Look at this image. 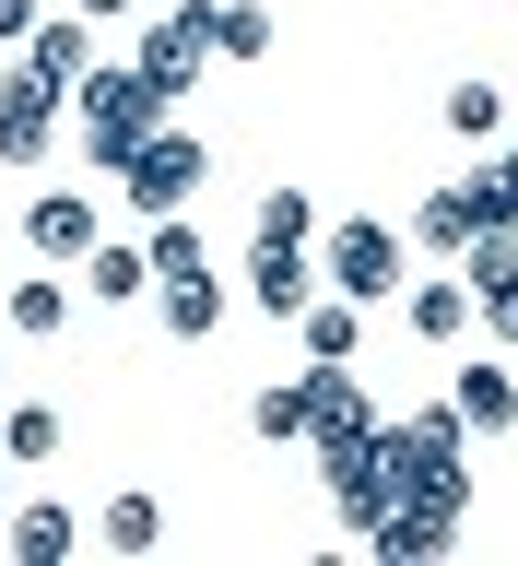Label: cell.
I'll return each mask as SVG.
<instances>
[{
	"mask_svg": "<svg viewBox=\"0 0 518 566\" xmlns=\"http://www.w3.org/2000/svg\"><path fill=\"white\" fill-rule=\"evenodd\" d=\"M201 177H212V142H201V130H177V118H166V130L141 142L130 166L106 177V189H118L130 212H189V201H201Z\"/></svg>",
	"mask_w": 518,
	"mask_h": 566,
	"instance_id": "2",
	"label": "cell"
},
{
	"mask_svg": "<svg viewBox=\"0 0 518 566\" xmlns=\"http://www.w3.org/2000/svg\"><path fill=\"white\" fill-rule=\"evenodd\" d=\"M448 543H459V520L448 507H413V495H401L389 520H366V555L378 566H424V555H448Z\"/></svg>",
	"mask_w": 518,
	"mask_h": 566,
	"instance_id": "12",
	"label": "cell"
},
{
	"mask_svg": "<svg viewBox=\"0 0 518 566\" xmlns=\"http://www.w3.org/2000/svg\"><path fill=\"white\" fill-rule=\"evenodd\" d=\"M71 12H95V24H130V12H141V0H71Z\"/></svg>",
	"mask_w": 518,
	"mask_h": 566,
	"instance_id": "29",
	"label": "cell"
},
{
	"mask_svg": "<svg viewBox=\"0 0 518 566\" xmlns=\"http://www.w3.org/2000/svg\"><path fill=\"white\" fill-rule=\"evenodd\" d=\"M318 283H330V272H318V248H260V237H247V307H260V318L295 331Z\"/></svg>",
	"mask_w": 518,
	"mask_h": 566,
	"instance_id": "8",
	"label": "cell"
},
{
	"mask_svg": "<svg viewBox=\"0 0 518 566\" xmlns=\"http://www.w3.org/2000/svg\"><path fill=\"white\" fill-rule=\"evenodd\" d=\"M166 118H177V95L141 60H95L83 83H71V142H83V166H95V177H118Z\"/></svg>",
	"mask_w": 518,
	"mask_h": 566,
	"instance_id": "1",
	"label": "cell"
},
{
	"mask_svg": "<svg viewBox=\"0 0 518 566\" xmlns=\"http://www.w3.org/2000/svg\"><path fill=\"white\" fill-rule=\"evenodd\" d=\"M154 283H177V272H212V248H201V224H189V212H154Z\"/></svg>",
	"mask_w": 518,
	"mask_h": 566,
	"instance_id": "26",
	"label": "cell"
},
{
	"mask_svg": "<svg viewBox=\"0 0 518 566\" xmlns=\"http://www.w3.org/2000/svg\"><path fill=\"white\" fill-rule=\"evenodd\" d=\"M224 307H236V295H224L212 272H177V283H154V318H166V343H212V331H224Z\"/></svg>",
	"mask_w": 518,
	"mask_h": 566,
	"instance_id": "14",
	"label": "cell"
},
{
	"mask_svg": "<svg viewBox=\"0 0 518 566\" xmlns=\"http://www.w3.org/2000/svg\"><path fill=\"white\" fill-rule=\"evenodd\" d=\"M436 118H448V142H472V154H484V142H507V95H495V83H448V106H436Z\"/></svg>",
	"mask_w": 518,
	"mask_h": 566,
	"instance_id": "22",
	"label": "cell"
},
{
	"mask_svg": "<svg viewBox=\"0 0 518 566\" xmlns=\"http://www.w3.org/2000/svg\"><path fill=\"white\" fill-rule=\"evenodd\" d=\"M401 237H413V248H436V260H459V248L484 237V201H472V177H459V189H424Z\"/></svg>",
	"mask_w": 518,
	"mask_h": 566,
	"instance_id": "15",
	"label": "cell"
},
{
	"mask_svg": "<svg viewBox=\"0 0 518 566\" xmlns=\"http://www.w3.org/2000/svg\"><path fill=\"white\" fill-rule=\"evenodd\" d=\"M0 449L24 460V472H47V460L71 449V424H60V401H0Z\"/></svg>",
	"mask_w": 518,
	"mask_h": 566,
	"instance_id": "17",
	"label": "cell"
},
{
	"mask_svg": "<svg viewBox=\"0 0 518 566\" xmlns=\"http://www.w3.org/2000/svg\"><path fill=\"white\" fill-rule=\"evenodd\" d=\"M472 201H484V224H518V130L484 142V166H472Z\"/></svg>",
	"mask_w": 518,
	"mask_h": 566,
	"instance_id": "24",
	"label": "cell"
},
{
	"mask_svg": "<svg viewBox=\"0 0 518 566\" xmlns=\"http://www.w3.org/2000/svg\"><path fill=\"white\" fill-rule=\"evenodd\" d=\"M472 318H484V295H472V272H436V283H401V331H413L424 354L472 343Z\"/></svg>",
	"mask_w": 518,
	"mask_h": 566,
	"instance_id": "9",
	"label": "cell"
},
{
	"mask_svg": "<svg viewBox=\"0 0 518 566\" xmlns=\"http://www.w3.org/2000/svg\"><path fill=\"white\" fill-rule=\"evenodd\" d=\"M378 401H366V378H353V366H307V449L330 460V449H366V437H378Z\"/></svg>",
	"mask_w": 518,
	"mask_h": 566,
	"instance_id": "7",
	"label": "cell"
},
{
	"mask_svg": "<svg viewBox=\"0 0 518 566\" xmlns=\"http://www.w3.org/2000/svg\"><path fill=\"white\" fill-rule=\"evenodd\" d=\"M95 531H106V555H154V543H166V507H154L141 484H118V495L95 507Z\"/></svg>",
	"mask_w": 518,
	"mask_h": 566,
	"instance_id": "19",
	"label": "cell"
},
{
	"mask_svg": "<svg viewBox=\"0 0 518 566\" xmlns=\"http://www.w3.org/2000/svg\"><path fill=\"white\" fill-rule=\"evenodd\" d=\"M83 295H95V307H141V295H154V248H106L95 237V260H83Z\"/></svg>",
	"mask_w": 518,
	"mask_h": 566,
	"instance_id": "16",
	"label": "cell"
},
{
	"mask_svg": "<svg viewBox=\"0 0 518 566\" xmlns=\"http://www.w3.org/2000/svg\"><path fill=\"white\" fill-rule=\"evenodd\" d=\"M95 237H106V201H95V189H35V201H24V248L47 260V272H83Z\"/></svg>",
	"mask_w": 518,
	"mask_h": 566,
	"instance_id": "5",
	"label": "cell"
},
{
	"mask_svg": "<svg viewBox=\"0 0 518 566\" xmlns=\"http://www.w3.org/2000/svg\"><path fill=\"white\" fill-rule=\"evenodd\" d=\"M295 343H307V366H353V343H366V295L318 283V295H307V318H295Z\"/></svg>",
	"mask_w": 518,
	"mask_h": 566,
	"instance_id": "13",
	"label": "cell"
},
{
	"mask_svg": "<svg viewBox=\"0 0 518 566\" xmlns=\"http://www.w3.org/2000/svg\"><path fill=\"white\" fill-rule=\"evenodd\" d=\"M272 48H283V24H272V12H260V0H224V12H212V60H272Z\"/></svg>",
	"mask_w": 518,
	"mask_h": 566,
	"instance_id": "21",
	"label": "cell"
},
{
	"mask_svg": "<svg viewBox=\"0 0 518 566\" xmlns=\"http://www.w3.org/2000/svg\"><path fill=\"white\" fill-rule=\"evenodd\" d=\"M0 401H12V354H0Z\"/></svg>",
	"mask_w": 518,
	"mask_h": 566,
	"instance_id": "31",
	"label": "cell"
},
{
	"mask_svg": "<svg viewBox=\"0 0 518 566\" xmlns=\"http://www.w3.org/2000/svg\"><path fill=\"white\" fill-rule=\"evenodd\" d=\"M60 118H71V83H47L35 60H12V83H0V166L24 177L60 154Z\"/></svg>",
	"mask_w": 518,
	"mask_h": 566,
	"instance_id": "4",
	"label": "cell"
},
{
	"mask_svg": "<svg viewBox=\"0 0 518 566\" xmlns=\"http://www.w3.org/2000/svg\"><path fill=\"white\" fill-rule=\"evenodd\" d=\"M260 248H318V201L307 189H260V224H247Z\"/></svg>",
	"mask_w": 518,
	"mask_h": 566,
	"instance_id": "23",
	"label": "cell"
},
{
	"mask_svg": "<svg viewBox=\"0 0 518 566\" xmlns=\"http://www.w3.org/2000/svg\"><path fill=\"white\" fill-rule=\"evenodd\" d=\"M318 272L342 283V295H366V307H389V295H401V272H413V237H401V224H378V212H353V224H330V237H318Z\"/></svg>",
	"mask_w": 518,
	"mask_h": 566,
	"instance_id": "3",
	"label": "cell"
},
{
	"mask_svg": "<svg viewBox=\"0 0 518 566\" xmlns=\"http://www.w3.org/2000/svg\"><path fill=\"white\" fill-rule=\"evenodd\" d=\"M71 543H83V520H71L60 495H35V507H12V555H24V566H60Z\"/></svg>",
	"mask_w": 518,
	"mask_h": 566,
	"instance_id": "20",
	"label": "cell"
},
{
	"mask_svg": "<svg viewBox=\"0 0 518 566\" xmlns=\"http://www.w3.org/2000/svg\"><path fill=\"white\" fill-rule=\"evenodd\" d=\"M35 24H47V12H35V0H0V48H24Z\"/></svg>",
	"mask_w": 518,
	"mask_h": 566,
	"instance_id": "28",
	"label": "cell"
},
{
	"mask_svg": "<svg viewBox=\"0 0 518 566\" xmlns=\"http://www.w3.org/2000/svg\"><path fill=\"white\" fill-rule=\"evenodd\" d=\"M71 331V283H12V343H60Z\"/></svg>",
	"mask_w": 518,
	"mask_h": 566,
	"instance_id": "25",
	"label": "cell"
},
{
	"mask_svg": "<svg viewBox=\"0 0 518 566\" xmlns=\"http://www.w3.org/2000/svg\"><path fill=\"white\" fill-rule=\"evenodd\" d=\"M212 12H224V0H177L166 24H141V48H130V60L154 71L166 95H201V60H212Z\"/></svg>",
	"mask_w": 518,
	"mask_h": 566,
	"instance_id": "6",
	"label": "cell"
},
{
	"mask_svg": "<svg viewBox=\"0 0 518 566\" xmlns=\"http://www.w3.org/2000/svg\"><path fill=\"white\" fill-rule=\"evenodd\" d=\"M484 331H495V343L518 354V283H495V295H484Z\"/></svg>",
	"mask_w": 518,
	"mask_h": 566,
	"instance_id": "27",
	"label": "cell"
},
{
	"mask_svg": "<svg viewBox=\"0 0 518 566\" xmlns=\"http://www.w3.org/2000/svg\"><path fill=\"white\" fill-rule=\"evenodd\" d=\"M12 472H24V460H12V449H0V507H12Z\"/></svg>",
	"mask_w": 518,
	"mask_h": 566,
	"instance_id": "30",
	"label": "cell"
},
{
	"mask_svg": "<svg viewBox=\"0 0 518 566\" xmlns=\"http://www.w3.org/2000/svg\"><path fill=\"white\" fill-rule=\"evenodd\" d=\"M95 35H106V24H95V12H71V0H60V12H47V24H35V35H24V48H12V60H35V71H47V83H83V71H95V60H106Z\"/></svg>",
	"mask_w": 518,
	"mask_h": 566,
	"instance_id": "11",
	"label": "cell"
},
{
	"mask_svg": "<svg viewBox=\"0 0 518 566\" xmlns=\"http://www.w3.org/2000/svg\"><path fill=\"white\" fill-rule=\"evenodd\" d=\"M448 401H459L472 437H518V366H507V354H472V366L448 378Z\"/></svg>",
	"mask_w": 518,
	"mask_h": 566,
	"instance_id": "10",
	"label": "cell"
},
{
	"mask_svg": "<svg viewBox=\"0 0 518 566\" xmlns=\"http://www.w3.org/2000/svg\"><path fill=\"white\" fill-rule=\"evenodd\" d=\"M247 437H260V449H295V437H307V378H260L247 389Z\"/></svg>",
	"mask_w": 518,
	"mask_h": 566,
	"instance_id": "18",
	"label": "cell"
}]
</instances>
